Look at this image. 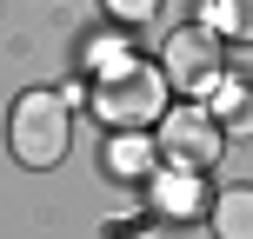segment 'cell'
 <instances>
[{
    "label": "cell",
    "instance_id": "cell-2",
    "mask_svg": "<svg viewBox=\"0 0 253 239\" xmlns=\"http://www.w3.org/2000/svg\"><path fill=\"white\" fill-rule=\"evenodd\" d=\"M7 139H13V160L20 166H53L67 153V139H74L67 93H20L13 120H7Z\"/></svg>",
    "mask_w": 253,
    "mask_h": 239
},
{
    "label": "cell",
    "instance_id": "cell-9",
    "mask_svg": "<svg viewBox=\"0 0 253 239\" xmlns=\"http://www.w3.org/2000/svg\"><path fill=\"white\" fill-rule=\"evenodd\" d=\"M207 27H213L220 40L253 47V0H213V7H207Z\"/></svg>",
    "mask_w": 253,
    "mask_h": 239
},
{
    "label": "cell",
    "instance_id": "cell-7",
    "mask_svg": "<svg viewBox=\"0 0 253 239\" xmlns=\"http://www.w3.org/2000/svg\"><path fill=\"white\" fill-rule=\"evenodd\" d=\"M153 160H160V146H153V139H140L133 126H114V139H107V173H114V179L153 173Z\"/></svg>",
    "mask_w": 253,
    "mask_h": 239
},
{
    "label": "cell",
    "instance_id": "cell-4",
    "mask_svg": "<svg viewBox=\"0 0 253 239\" xmlns=\"http://www.w3.org/2000/svg\"><path fill=\"white\" fill-rule=\"evenodd\" d=\"M220 47L227 40L213 34V27H180V34H167V47H160V73H167V87H180V93H207L227 67H220Z\"/></svg>",
    "mask_w": 253,
    "mask_h": 239
},
{
    "label": "cell",
    "instance_id": "cell-6",
    "mask_svg": "<svg viewBox=\"0 0 253 239\" xmlns=\"http://www.w3.org/2000/svg\"><path fill=\"white\" fill-rule=\"evenodd\" d=\"M207 113L227 139H253V80L240 73H220L213 87H207Z\"/></svg>",
    "mask_w": 253,
    "mask_h": 239
},
{
    "label": "cell",
    "instance_id": "cell-10",
    "mask_svg": "<svg viewBox=\"0 0 253 239\" xmlns=\"http://www.w3.org/2000/svg\"><path fill=\"white\" fill-rule=\"evenodd\" d=\"M107 13L126 20V27H140V20H153V13H160V0H107Z\"/></svg>",
    "mask_w": 253,
    "mask_h": 239
},
{
    "label": "cell",
    "instance_id": "cell-3",
    "mask_svg": "<svg viewBox=\"0 0 253 239\" xmlns=\"http://www.w3.org/2000/svg\"><path fill=\"white\" fill-rule=\"evenodd\" d=\"M153 146H160L167 166H200V173H207V166L227 153V133L213 126V113H207V106L180 100L173 113H160V139H153Z\"/></svg>",
    "mask_w": 253,
    "mask_h": 239
},
{
    "label": "cell",
    "instance_id": "cell-5",
    "mask_svg": "<svg viewBox=\"0 0 253 239\" xmlns=\"http://www.w3.org/2000/svg\"><path fill=\"white\" fill-rule=\"evenodd\" d=\"M153 213L160 219H200L207 206V193H200V166H160V173H153Z\"/></svg>",
    "mask_w": 253,
    "mask_h": 239
},
{
    "label": "cell",
    "instance_id": "cell-8",
    "mask_svg": "<svg viewBox=\"0 0 253 239\" xmlns=\"http://www.w3.org/2000/svg\"><path fill=\"white\" fill-rule=\"evenodd\" d=\"M207 219H213L220 239H253V186H227V193H213Z\"/></svg>",
    "mask_w": 253,
    "mask_h": 239
},
{
    "label": "cell",
    "instance_id": "cell-1",
    "mask_svg": "<svg viewBox=\"0 0 253 239\" xmlns=\"http://www.w3.org/2000/svg\"><path fill=\"white\" fill-rule=\"evenodd\" d=\"M93 113L107 126H147L167 113V73L147 60H120L93 80Z\"/></svg>",
    "mask_w": 253,
    "mask_h": 239
}]
</instances>
